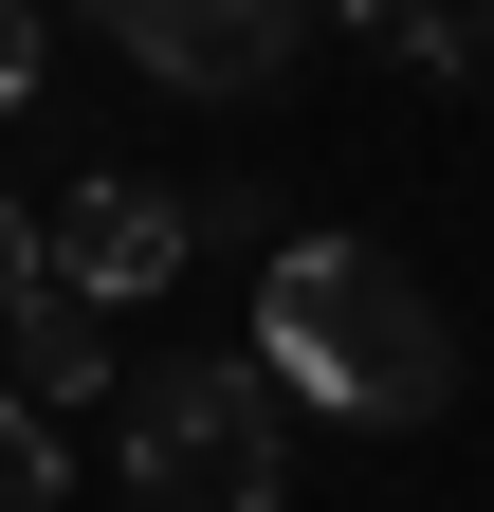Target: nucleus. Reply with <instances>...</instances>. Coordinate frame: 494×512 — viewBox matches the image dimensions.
I'll return each instance as SVG.
<instances>
[{"mask_svg": "<svg viewBox=\"0 0 494 512\" xmlns=\"http://www.w3.org/2000/svg\"><path fill=\"white\" fill-rule=\"evenodd\" d=\"M257 366L293 384V403L403 439V421L458 403V311L421 293L385 238H275V275H257Z\"/></svg>", "mask_w": 494, "mask_h": 512, "instance_id": "obj_1", "label": "nucleus"}, {"mask_svg": "<svg viewBox=\"0 0 494 512\" xmlns=\"http://www.w3.org/2000/svg\"><path fill=\"white\" fill-rule=\"evenodd\" d=\"M110 403H129V494H147V512H275V494H293V458H275V403H293V384H275L257 348L129 366Z\"/></svg>", "mask_w": 494, "mask_h": 512, "instance_id": "obj_2", "label": "nucleus"}, {"mask_svg": "<svg viewBox=\"0 0 494 512\" xmlns=\"http://www.w3.org/2000/svg\"><path fill=\"white\" fill-rule=\"evenodd\" d=\"M92 19H110V55L147 92H275L330 0H92Z\"/></svg>", "mask_w": 494, "mask_h": 512, "instance_id": "obj_3", "label": "nucleus"}, {"mask_svg": "<svg viewBox=\"0 0 494 512\" xmlns=\"http://www.w3.org/2000/svg\"><path fill=\"white\" fill-rule=\"evenodd\" d=\"M183 256H202V220H183L165 183H74V202L37 220V275H74L92 311H129V293H165Z\"/></svg>", "mask_w": 494, "mask_h": 512, "instance_id": "obj_4", "label": "nucleus"}, {"mask_svg": "<svg viewBox=\"0 0 494 512\" xmlns=\"http://www.w3.org/2000/svg\"><path fill=\"white\" fill-rule=\"evenodd\" d=\"M0 330H19V384H37V403H110V384H129V366H110V311H92L74 275H37Z\"/></svg>", "mask_w": 494, "mask_h": 512, "instance_id": "obj_5", "label": "nucleus"}, {"mask_svg": "<svg viewBox=\"0 0 494 512\" xmlns=\"http://www.w3.org/2000/svg\"><path fill=\"white\" fill-rule=\"evenodd\" d=\"M385 55H421V74H458V92H494V0H348Z\"/></svg>", "mask_w": 494, "mask_h": 512, "instance_id": "obj_6", "label": "nucleus"}, {"mask_svg": "<svg viewBox=\"0 0 494 512\" xmlns=\"http://www.w3.org/2000/svg\"><path fill=\"white\" fill-rule=\"evenodd\" d=\"M74 494V458H55V403H19V384H0V512H55Z\"/></svg>", "mask_w": 494, "mask_h": 512, "instance_id": "obj_7", "label": "nucleus"}, {"mask_svg": "<svg viewBox=\"0 0 494 512\" xmlns=\"http://www.w3.org/2000/svg\"><path fill=\"white\" fill-rule=\"evenodd\" d=\"M37 74H55V19H37V0H0V110H37Z\"/></svg>", "mask_w": 494, "mask_h": 512, "instance_id": "obj_8", "label": "nucleus"}, {"mask_svg": "<svg viewBox=\"0 0 494 512\" xmlns=\"http://www.w3.org/2000/svg\"><path fill=\"white\" fill-rule=\"evenodd\" d=\"M37 293V202H0V311Z\"/></svg>", "mask_w": 494, "mask_h": 512, "instance_id": "obj_9", "label": "nucleus"}]
</instances>
